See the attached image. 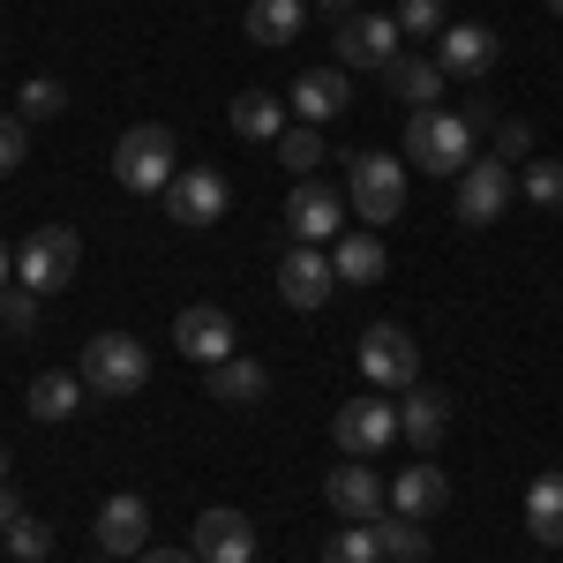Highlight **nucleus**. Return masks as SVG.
Here are the masks:
<instances>
[{
	"label": "nucleus",
	"instance_id": "obj_1",
	"mask_svg": "<svg viewBox=\"0 0 563 563\" xmlns=\"http://www.w3.org/2000/svg\"><path fill=\"white\" fill-rule=\"evenodd\" d=\"M406 166H421L435 180H459L474 166V129H466V113H443V106H421L413 121H406Z\"/></svg>",
	"mask_w": 563,
	"mask_h": 563
},
{
	"label": "nucleus",
	"instance_id": "obj_2",
	"mask_svg": "<svg viewBox=\"0 0 563 563\" xmlns=\"http://www.w3.org/2000/svg\"><path fill=\"white\" fill-rule=\"evenodd\" d=\"M84 390L90 398H135V390L151 384V353H143V339H129V331H98L84 346Z\"/></svg>",
	"mask_w": 563,
	"mask_h": 563
},
{
	"label": "nucleus",
	"instance_id": "obj_3",
	"mask_svg": "<svg viewBox=\"0 0 563 563\" xmlns=\"http://www.w3.org/2000/svg\"><path fill=\"white\" fill-rule=\"evenodd\" d=\"M174 129H158V121H135L121 143H113V180L129 188V196H166V180H174Z\"/></svg>",
	"mask_w": 563,
	"mask_h": 563
},
{
	"label": "nucleus",
	"instance_id": "obj_4",
	"mask_svg": "<svg viewBox=\"0 0 563 563\" xmlns=\"http://www.w3.org/2000/svg\"><path fill=\"white\" fill-rule=\"evenodd\" d=\"M346 203L361 211V225H390V218L406 211V166L384 158V151L346 158Z\"/></svg>",
	"mask_w": 563,
	"mask_h": 563
},
{
	"label": "nucleus",
	"instance_id": "obj_5",
	"mask_svg": "<svg viewBox=\"0 0 563 563\" xmlns=\"http://www.w3.org/2000/svg\"><path fill=\"white\" fill-rule=\"evenodd\" d=\"M15 271H23L31 294H60V286H76V271H84V233H76V225H38V233L23 241Z\"/></svg>",
	"mask_w": 563,
	"mask_h": 563
},
{
	"label": "nucleus",
	"instance_id": "obj_6",
	"mask_svg": "<svg viewBox=\"0 0 563 563\" xmlns=\"http://www.w3.org/2000/svg\"><path fill=\"white\" fill-rule=\"evenodd\" d=\"M361 376L376 390H413L421 384V346L406 323H368L361 331Z\"/></svg>",
	"mask_w": 563,
	"mask_h": 563
},
{
	"label": "nucleus",
	"instance_id": "obj_7",
	"mask_svg": "<svg viewBox=\"0 0 563 563\" xmlns=\"http://www.w3.org/2000/svg\"><path fill=\"white\" fill-rule=\"evenodd\" d=\"M286 233H294L301 249L339 241V233H346V196L323 188V180H294V196H286Z\"/></svg>",
	"mask_w": 563,
	"mask_h": 563
},
{
	"label": "nucleus",
	"instance_id": "obj_8",
	"mask_svg": "<svg viewBox=\"0 0 563 563\" xmlns=\"http://www.w3.org/2000/svg\"><path fill=\"white\" fill-rule=\"evenodd\" d=\"M451 211H459V225H496L511 211V166L504 158H474L459 174V188H451Z\"/></svg>",
	"mask_w": 563,
	"mask_h": 563
},
{
	"label": "nucleus",
	"instance_id": "obj_9",
	"mask_svg": "<svg viewBox=\"0 0 563 563\" xmlns=\"http://www.w3.org/2000/svg\"><path fill=\"white\" fill-rule=\"evenodd\" d=\"M225 196H233V188H225L218 166H180V174L166 180V218H174V225H218V218H225Z\"/></svg>",
	"mask_w": 563,
	"mask_h": 563
},
{
	"label": "nucleus",
	"instance_id": "obj_10",
	"mask_svg": "<svg viewBox=\"0 0 563 563\" xmlns=\"http://www.w3.org/2000/svg\"><path fill=\"white\" fill-rule=\"evenodd\" d=\"M331 435H339L346 459H376V451L398 443V406H384V398H346L339 421H331Z\"/></svg>",
	"mask_w": 563,
	"mask_h": 563
},
{
	"label": "nucleus",
	"instance_id": "obj_11",
	"mask_svg": "<svg viewBox=\"0 0 563 563\" xmlns=\"http://www.w3.org/2000/svg\"><path fill=\"white\" fill-rule=\"evenodd\" d=\"M398 38H406V31H398V15H353V23H339V68H376V76H384L390 60H398Z\"/></svg>",
	"mask_w": 563,
	"mask_h": 563
},
{
	"label": "nucleus",
	"instance_id": "obj_12",
	"mask_svg": "<svg viewBox=\"0 0 563 563\" xmlns=\"http://www.w3.org/2000/svg\"><path fill=\"white\" fill-rule=\"evenodd\" d=\"M174 346L196 361V368H218V361H233V316L218 301H196L174 316Z\"/></svg>",
	"mask_w": 563,
	"mask_h": 563
},
{
	"label": "nucleus",
	"instance_id": "obj_13",
	"mask_svg": "<svg viewBox=\"0 0 563 563\" xmlns=\"http://www.w3.org/2000/svg\"><path fill=\"white\" fill-rule=\"evenodd\" d=\"M196 563H256V526L249 511H233V504H211L203 519H196Z\"/></svg>",
	"mask_w": 563,
	"mask_h": 563
},
{
	"label": "nucleus",
	"instance_id": "obj_14",
	"mask_svg": "<svg viewBox=\"0 0 563 563\" xmlns=\"http://www.w3.org/2000/svg\"><path fill=\"white\" fill-rule=\"evenodd\" d=\"M496 31L488 23H443V38H435V68L443 76H459V84H481L488 68H496Z\"/></svg>",
	"mask_w": 563,
	"mask_h": 563
},
{
	"label": "nucleus",
	"instance_id": "obj_15",
	"mask_svg": "<svg viewBox=\"0 0 563 563\" xmlns=\"http://www.w3.org/2000/svg\"><path fill=\"white\" fill-rule=\"evenodd\" d=\"M323 504L353 526H376L384 519V474L361 466V459H353V466H331V474H323Z\"/></svg>",
	"mask_w": 563,
	"mask_h": 563
},
{
	"label": "nucleus",
	"instance_id": "obj_16",
	"mask_svg": "<svg viewBox=\"0 0 563 563\" xmlns=\"http://www.w3.org/2000/svg\"><path fill=\"white\" fill-rule=\"evenodd\" d=\"M278 294H286V308H323L331 294H339V271H331V256L323 249H286L278 256Z\"/></svg>",
	"mask_w": 563,
	"mask_h": 563
},
{
	"label": "nucleus",
	"instance_id": "obj_17",
	"mask_svg": "<svg viewBox=\"0 0 563 563\" xmlns=\"http://www.w3.org/2000/svg\"><path fill=\"white\" fill-rule=\"evenodd\" d=\"M143 533H151V504L121 488V496H106V511H98V549L106 556H143Z\"/></svg>",
	"mask_w": 563,
	"mask_h": 563
},
{
	"label": "nucleus",
	"instance_id": "obj_18",
	"mask_svg": "<svg viewBox=\"0 0 563 563\" xmlns=\"http://www.w3.org/2000/svg\"><path fill=\"white\" fill-rule=\"evenodd\" d=\"M346 68H308L301 84H294V113H301L308 129H331L339 113H346Z\"/></svg>",
	"mask_w": 563,
	"mask_h": 563
},
{
	"label": "nucleus",
	"instance_id": "obj_19",
	"mask_svg": "<svg viewBox=\"0 0 563 563\" xmlns=\"http://www.w3.org/2000/svg\"><path fill=\"white\" fill-rule=\"evenodd\" d=\"M384 90L398 106H413V113H421V106H443V68H435L429 53H398L384 68Z\"/></svg>",
	"mask_w": 563,
	"mask_h": 563
},
{
	"label": "nucleus",
	"instance_id": "obj_20",
	"mask_svg": "<svg viewBox=\"0 0 563 563\" xmlns=\"http://www.w3.org/2000/svg\"><path fill=\"white\" fill-rule=\"evenodd\" d=\"M443 429H451V398L443 390H406V406H398V435L413 443V451H435L443 443Z\"/></svg>",
	"mask_w": 563,
	"mask_h": 563
},
{
	"label": "nucleus",
	"instance_id": "obj_21",
	"mask_svg": "<svg viewBox=\"0 0 563 563\" xmlns=\"http://www.w3.org/2000/svg\"><path fill=\"white\" fill-rule=\"evenodd\" d=\"M443 504H451L443 466H406V474L390 481V511H406V519H435Z\"/></svg>",
	"mask_w": 563,
	"mask_h": 563
},
{
	"label": "nucleus",
	"instance_id": "obj_22",
	"mask_svg": "<svg viewBox=\"0 0 563 563\" xmlns=\"http://www.w3.org/2000/svg\"><path fill=\"white\" fill-rule=\"evenodd\" d=\"M331 271H339V286H376L390 271V256H384L376 233H339V241H331Z\"/></svg>",
	"mask_w": 563,
	"mask_h": 563
},
{
	"label": "nucleus",
	"instance_id": "obj_23",
	"mask_svg": "<svg viewBox=\"0 0 563 563\" xmlns=\"http://www.w3.org/2000/svg\"><path fill=\"white\" fill-rule=\"evenodd\" d=\"M526 533L541 549H563V466H549V474L526 488Z\"/></svg>",
	"mask_w": 563,
	"mask_h": 563
},
{
	"label": "nucleus",
	"instance_id": "obj_24",
	"mask_svg": "<svg viewBox=\"0 0 563 563\" xmlns=\"http://www.w3.org/2000/svg\"><path fill=\"white\" fill-rule=\"evenodd\" d=\"M225 121H233L241 143H278V135H286V106H278L271 90H241V98L225 106Z\"/></svg>",
	"mask_w": 563,
	"mask_h": 563
},
{
	"label": "nucleus",
	"instance_id": "obj_25",
	"mask_svg": "<svg viewBox=\"0 0 563 563\" xmlns=\"http://www.w3.org/2000/svg\"><path fill=\"white\" fill-rule=\"evenodd\" d=\"M23 406H31V421H68V413L84 406V376H68V368H45L38 384L23 390Z\"/></svg>",
	"mask_w": 563,
	"mask_h": 563
},
{
	"label": "nucleus",
	"instance_id": "obj_26",
	"mask_svg": "<svg viewBox=\"0 0 563 563\" xmlns=\"http://www.w3.org/2000/svg\"><path fill=\"white\" fill-rule=\"evenodd\" d=\"M301 23H308L301 0H249V38L256 45H294Z\"/></svg>",
	"mask_w": 563,
	"mask_h": 563
},
{
	"label": "nucleus",
	"instance_id": "obj_27",
	"mask_svg": "<svg viewBox=\"0 0 563 563\" xmlns=\"http://www.w3.org/2000/svg\"><path fill=\"white\" fill-rule=\"evenodd\" d=\"M263 390H271L263 361H241V353H233V361H218V368H211V398H218V406H256Z\"/></svg>",
	"mask_w": 563,
	"mask_h": 563
},
{
	"label": "nucleus",
	"instance_id": "obj_28",
	"mask_svg": "<svg viewBox=\"0 0 563 563\" xmlns=\"http://www.w3.org/2000/svg\"><path fill=\"white\" fill-rule=\"evenodd\" d=\"M376 541H384V563H429V533H421V519H406V511L376 519Z\"/></svg>",
	"mask_w": 563,
	"mask_h": 563
},
{
	"label": "nucleus",
	"instance_id": "obj_29",
	"mask_svg": "<svg viewBox=\"0 0 563 563\" xmlns=\"http://www.w3.org/2000/svg\"><path fill=\"white\" fill-rule=\"evenodd\" d=\"M271 151H278V166H286V174H301V180H316V166H323V129H286L278 135V143H271Z\"/></svg>",
	"mask_w": 563,
	"mask_h": 563
},
{
	"label": "nucleus",
	"instance_id": "obj_30",
	"mask_svg": "<svg viewBox=\"0 0 563 563\" xmlns=\"http://www.w3.org/2000/svg\"><path fill=\"white\" fill-rule=\"evenodd\" d=\"M323 563H384V541H376V526H339V533L323 541Z\"/></svg>",
	"mask_w": 563,
	"mask_h": 563
},
{
	"label": "nucleus",
	"instance_id": "obj_31",
	"mask_svg": "<svg viewBox=\"0 0 563 563\" xmlns=\"http://www.w3.org/2000/svg\"><path fill=\"white\" fill-rule=\"evenodd\" d=\"M526 196L541 211H563V158H526Z\"/></svg>",
	"mask_w": 563,
	"mask_h": 563
},
{
	"label": "nucleus",
	"instance_id": "obj_32",
	"mask_svg": "<svg viewBox=\"0 0 563 563\" xmlns=\"http://www.w3.org/2000/svg\"><path fill=\"white\" fill-rule=\"evenodd\" d=\"M0 331H15V339L38 331V294L31 286H0Z\"/></svg>",
	"mask_w": 563,
	"mask_h": 563
},
{
	"label": "nucleus",
	"instance_id": "obj_33",
	"mask_svg": "<svg viewBox=\"0 0 563 563\" xmlns=\"http://www.w3.org/2000/svg\"><path fill=\"white\" fill-rule=\"evenodd\" d=\"M0 541H8V556H15V563H38L45 549H53V533H45V526L31 519V511H23L15 526H0Z\"/></svg>",
	"mask_w": 563,
	"mask_h": 563
},
{
	"label": "nucleus",
	"instance_id": "obj_34",
	"mask_svg": "<svg viewBox=\"0 0 563 563\" xmlns=\"http://www.w3.org/2000/svg\"><path fill=\"white\" fill-rule=\"evenodd\" d=\"M15 106H23V121H53V113H60V106H68V90L53 84V76H31V84H23V98H15Z\"/></svg>",
	"mask_w": 563,
	"mask_h": 563
},
{
	"label": "nucleus",
	"instance_id": "obj_35",
	"mask_svg": "<svg viewBox=\"0 0 563 563\" xmlns=\"http://www.w3.org/2000/svg\"><path fill=\"white\" fill-rule=\"evenodd\" d=\"M398 31L406 38H443V0H398Z\"/></svg>",
	"mask_w": 563,
	"mask_h": 563
},
{
	"label": "nucleus",
	"instance_id": "obj_36",
	"mask_svg": "<svg viewBox=\"0 0 563 563\" xmlns=\"http://www.w3.org/2000/svg\"><path fill=\"white\" fill-rule=\"evenodd\" d=\"M23 158H31V121L23 113H0V180L15 174Z\"/></svg>",
	"mask_w": 563,
	"mask_h": 563
},
{
	"label": "nucleus",
	"instance_id": "obj_37",
	"mask_svg": "<svg viewBox=\"0 0 563 563\" xmlns=\"http://www.w3.org/2000/svg\"><path fill=\"white\" fill-rule=\"evenodd\" d=\"M496 158H504V166H526V158H533V129H526V121H496Z\"/></svg>",
	"mask_w": 563,
	"mask_h": 563
},
{
	"label": "nucleus",
	"instance_id": "obj_38",
	"mask_svg": "<svg viewBox=\"0 0 563 563\" xmlns=\"http://www.w3.org/2000/svg\"><path fill=\"white\" fill-rule=\"evenodd\" d=\"M459 113H466V129H474V135H496V106H488V98H466Z\"/></svg>",
	"mask_w": 563,
	"mask_h": 563
},
{
	"label": "nucleus",
	"instance_id": "obj_39",
	"mask_svg": "<svg viewBox=\"0 0 563 563\" xmlns=\"http://www.w3.org/2000/svg\"><path fill=\"white\" fill-rule=\"evenodd\" d=\"M143 563H196V549H143Z\"/></svg>",
	"mask_w": 563,
	"mask_h": 563
},
{
	"label": "nucleus",
	"instance_id": "obj_40",
	"mask_svg": "<svg viewBox=\"0 0 563 563\" xmlns=\"http://www.w3.org/2000/svg\"><path fill=\"white\" fill-rule=\"evenodd\" d=\"M15 519H23V504H15V488L0 481V526H15Z\"/></svg>",
	"mask_w": 563,
	"mask_h": 563
},
{
	"label": "nucleus",
	"instance_id": "obj_41",
	"mask_svg": "<svg viewBox=\"0 0 563 563\" xmlns=\"http://www.w3.org/2000/svg\"><path fill=\"white\" fill-rule=\"evenodd\" d=\"M323 15H339V23H353V15H361V0H323Z\"/></svg>",
	"mask_w": 563,
	"mask_h": 563
},
{
	"label": "nucleus",
	"instance_id": "obj_42",
	"mask_svg": "<svg viewBox=\"0 0 563 563\" xmlns=\"http://www.w3.org/2000/svg\"><path fill=\"white\" fill-rule=\"evenodd\" d=\"M8 278H15V249L0 241V286H8Z\"/></svg>",
	"mask_w": 563,
	"mask_h": 563
},
{
	"label": "nucleus",
	"instance_id": "obj_43",
	"mask_svg": "<svg viewBox=\"0 0 563 563\" xmlns=\"http://www.w3.org/2000/svg\"><path fill=\"white\" fill-rule=\"evenodd\" d=\"M0 481H8V451H0Z\"/></svg>",
	"mask_w": 563,
	"mask_h": 563
},
{
	"label": "nucleus",
	"instance_id": "obj_44",
	"mask_svg": "<svg viewBox=\"0 0 563 563\" xmlns=\"http://www.w3.org/2000/svg\"><path fill=\"white\" fill-rule=\"evenodd\" d=\"M549 15H563V0H549Z\"/></svg>",
	"mask_w": 563,
	"mask_h": 563
},
{
	"label": "nucleus",
	"instance_id": "obj_45",
	"mask_svg": "<svg viewBox=\"0 0 563 563\" xmlns=\"http://www.w3.org/2000/svg\"><path fill=\"white\" fill-rule=\"evenodd\" d=\"M98 563H121V556H98Z\"/></svg>",
	"mask_w": 563,
	"mask_h": 563
}]
</instances>
